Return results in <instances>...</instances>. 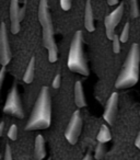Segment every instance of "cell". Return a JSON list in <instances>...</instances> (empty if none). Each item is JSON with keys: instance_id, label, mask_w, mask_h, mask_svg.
<instances>
[{"instance_id": "1", "label": "cell", "mask_w": 140, "mask_h": 160, "mask_svg": "<svg viewBox=\"0 0 140 160\" xmlns=\"http://www.w3.org/2000/svg\"><path fill=\"white\" fill-rule=\"evenodd\" d=\"M51 123V98L47 86L41 88L30 118L25 125V131L46 129Z\"/></svg>"}, {"instance_id": "2", "label": "cell", "mask_w": 140, "mask_h": 160, "mask_svg": "<svg viewBox=\"0 0 140 160\" xmlns=\"http://www.w3.org/2000/svg\"><path fill=\"white\" fill-rule=\"evenodd\" d=\"M140 76V47L133 43L129 48L126 60L115 81L116 89H127L136 86Z\"/></svg>"}, {"instance_id": "3", "label": "cell", "mask_w": 140, "mask_h": 160, "mask_svg": "<svg viewBox=\"0 0 140 160\" xmlns=\"http://www.w3.org/2000/svg\"><path fill=\"white\" fill-rule=\"evenodd\" d=\"M38 21L42 27L43 44L48 52V60L51 62H57L58 47L55 41V32L48 7V0H40L38 2Z\"/></svg>"}, {"instance_id": "4", "label": "cell", "mask_w": 140, "mask_h": 160, "mask_svg": "<svg viewBox=\"0 0 140 160\" xmlns=\"http://www.w3.org/2000/svg\"><path fill=\"white\" fill-rule=\"evenodd\" d=\"M67 66L71 71L80 75L87 76L90 75V68L88 65V59L84 53V41H83V32L81 30L75 33L74 38L71 41V45L69 48L68 60Z\"/></svg>"}, {"instance_id": "5", "label": "cell", "mask_w": 140, "mask_h": 160, "mask_svg": "<svg viewBox=\"0 0 140 160\" xmlns=\"http://www.w3.org/2000/svg\"><path fill=\"white\" fill-rule=\"evenodd\" d=\"M3 112L6 114H9L11 116L18 118H24V110H23L22 101L20 98V93L16 85L12 86L11 90L8 93L7 100H6L5 107H3Z\"/></svg>"}, {"instance_id": "6", "label": "cell", "mask_w": 140, "mask_h": 160, "mask_svg": "<svg viewBox=\"0 0 140 160\" xmlns=\"http://www.w3.org/2000/svg\"><path fill=\"white\" fill-rule=\"evenodd\" d=\"M82 118H81V113L78 109L71 115L70 121L67 125L66 131H65V137L70 145L77 144L79 137H80L81 131H82Z\"/></svg>"}, {"instance_id": "7", "label": "cell", "mask_w": 140, "mask_h": 160, "mask_svg": "<svg viewBox=\"0 0 140 160\" xmlns=\"http://www.w3.org/2000/svg\"><path fill=\"white\" fill-rule=\"evenodd\" d=\"M124 2H120L115 10L111 12L109 16L105 17L104 25H105V34L109 40H113L115 36V29L119 24L120 20L124 14Z\"/></svg>"}, {"instance_id": "8", "label": "cell", "mask_w": 140, "mask_h": 160, "mask_svg": "<svg viewBox=\"0 0 140 160\" xmlns=\"http://www.w3.org/2000/svg\"><path fill=\"white\" fill-rule=\"evenodd\" d=\"M11 58L12 54L9 38H8L7 27L5 22H1V28H0V64L1 66H7L11 62Z\"/></svg>"}, {"instance_id": "9", "label": "cell", "mask_w": 140, "mask_h": 160, "mask_svg": "<svg viewBox=\"0 0 140 160\" xmlns=\"http://www.w3.org/2000/svg\"><path fill=\"white\" fill-rule=\"evenodd\" d=\"M118 97L119 96H118L117 92H113L109 96L106 104H105L104 112H103V118L109 125H113L116 120V114H117L118 109Z\"/></svg>"}, {"instance_id": "10", "label": "cell", "mask_w": 140, "mask_h": 160, "mask_svg": "<svg viewBox=\"0 0 140 160\" xmlns=\"http://www.w3.org/2000/svg\"><path fill=\"white\" fill-rule=\"evenodd\" d=\"M20 1L19 0H11L10 2V10H9V16H10V22H11V30L12 34H18L21 30V16H20Z\"/></svg>"}, {"instance_id": "11", "label": "cell", "mask_w": 140, "mask_h": 160, "mask_svg": "<svg viewBox=\"0 0 140 160\" xmlns=\"http://www.w3.org/2000/svg\"><path fill=\"white\" fill-rule=\"evenodd\" d=\"M84 28L88 32H94L95 25H94V13L92 8L91 0L85 1V9H84Z\"/></svg>"}, {"instance_id": "12", "label": "cell", "mask_w": 140, "mask_h": 160, "mask_svg": "<svg viewBox=\"0 0 140 160\" xmlns=\"http://www.w3.org/2000/svg\"><path fill=\"white\" fill-rule=\"evenodd\" d=\"M75 103L78 107V109H82V108H84L87 105L83 86L80 80L76 81V83H75Z\"/></svg>"}, {"instance_id": "13", "label": "cell", "mask_w": 140, "mask_h": 160, "mask_svg": "<svg viewBox=\"0 0 140 160\" xmlns=\"http://www.w3.org/2000/svg\"><path fill=\"white\" fill-rule=\"evenodd\" d=\"M34 157L36 160H43L46 157V145H45V139L42 135H37L35 138Z\"/></svg>"}, {"instance_id": "14", "label": "cell", "mask_w": 140, "mask_h": 160, "mask_svg": "<svg viewBox=\"0 0 140 160\" xmlns=\"http://www.w3.org/2000/svg\"><path fill=\"white\" fill-rule=\"evenodd\" d=\"M34 75H35V57L32 56L27 67V70L24 72V76H23V81L25 83H32L34 79Z\"/></svg>"}, {"instance_id": "15", "label": "cell", "mask_w": 140, "mask_h": 160, "mask_svg": "<svg viewBox=\"0 0 140 160\" xmlns=\"http://www.w3.org/2000/svg\"><path fill=\"white\" fill-rule=\"evenodd\" d=\"M96 139L98 142H103V144H106L107 142L112 139V134H111V131H109V126L105 124H103L100 128V132H99L98 136H96Z\"/></svg>"}, {"instance_id": "16", "label": "cell", "mask_w": 140, "mask_h": 160, "mask_svg": "<svg viewBox=\"0 0 140 160\" xmlns=\"http://www.w3.org/2000/svg\"><path fill=\"white\" fill-rule=\"evenodd\" d=\"M105 151H106V148H105V144L103 142H98L95 146V149H94V155H93V158L96 160H101L105 155Z\"/></svg>"}, {"instance_id": "17", "label": "cell", "mask_w": 140, "mask_h": 160, "mask_svg": "<svg viewBox=\"0 0 140 160\" xmlns=\"http://www.w3.org/2000/svg\"><path fill=\"white\" fill-rule=\"evenodd\" d=\"M130 1V17L133 19H137L140 16L139 0H129Z\"/></svg>"}, {"instance_id": "18", "label": "cell", "mask_w": 140, "mask_h": 160, "mask_svg": "<svg viewBox=\"0 0 140 160\" xmlns=\"http://www.w3.org/2000/svg\"><path fill=\"white\" fill-rule=\"evenodd\" d=\"M129 34H130V25H129V22H126V24H125L124 29L122 30V33L119 35L120 42L127 43V41L129 38Z\"/></svg>"}, {"instance_id": "19", "label": "cell", "mask_w": 140, "mask_h": 160, "mask_svg": "<svg viewBox=\"0 0 140 160\" xmlns=\"http://www.w3.org/2000/svg\"><path fill=\"white\" fill-rule=\"evenodd\" d=\"M7 136L12 142L18 139V127H17L16 124H12L11 126H10L9 131H8V133H7Z\"/></svg>"}, {"instance_id": "20", "label": "cell", "mask_w": 140, "mask_h": 160, "mask_svg": "<svg viewBox=\"0 0 140 160\" xmlns=\"http://www.w3.org/2000/svg\"><path fill=\"white\" fill-rule=\"evenodd\" d=\"M112 42H113V44H112V48H113L114 54H118L120 52V43H122V42H120L119 35L115 34L114 38L112 40Z\"/></svg>"}, {"instance_id": "21", "label": "cell", "mask_w": 140, "mask_h": 160, "mask_svg": "<svg viewBox=\"0 0 140 160\" xmlns=\"http://www.w3.org/2000/svg\"><path fill=\"white\" fill-rule=\"evenodd\" d=\"M61 85V75L60 73H57L54 78L53 82H51V86H53L54 89H58Z\"/></svg>"}, {"instance_id": "22", "label": "cell", "mask_w": 140, "mask_h": 160, "mask_svg": "<svg viewBox=\"0 0 140 160\" xmlns=\"http://www.w3.org/2000/svg\"><path fill=\"white\" fill-rule=\"evenodd\" d=\"M5 160H13L12 158V151H11V147L9 144L6 145V150H5Z\"/></svg>"}, {"instance_id": "23", "label": "cell", "mask_w": 140, "mask_h": 160, "mask_svg": "<svg viewBox=\"0 0 140 160\" xmlns=\"http://www.w3.org/2000/svg\"><path fill=\"white\" fill-rule=\"evenodd\" d=\"M5 76H6V66H2L1 67V70H0V87H2L3 85Z\"/></svg>"}, {"instance_id": "24", "label": "cell", "mask_w": 140, "mask_h": 160, "mask_svg": "<svg viewBox=\"0 0 140 160\" xmlns=\"http://www.w3.org/2000/svg\"><path fill=\"white\" fill-rule=\"evenodd\" d=\"M135 145L138 149H140V132L138 133L137 137H136V140H135Z\"/></svg>"}, {"instance_id": "25", "label": "cell", "mask_w": 140, "mask_h": 160, "mask_svg": "<svg viewBox=\"0 0 140 160\" xmlns=\"http://www.w3.org/2000/svg\"><path fill=\"white\" fill-rule=\"evenodd\" d=\"M82 160H93V156L91 155V152H90V151H88V152L85 153L84 157H83Z\"/></svg>"}, {"instance_id": "26", "label": "cell", "mask_w": 140, "mask_h": 160, "mask_svg": "<svg viewBox=\"0 0 140 160\" xmlns=\"http://www.w3.org/2000/svg\"><path fill=\"white\" fill-rule=\"evenodd\" d=\"M3 128H5V122H1L0 123V136H2Z\"/></svg>"}, {"instance_id": "27", "label": "cell", "mask_w": 140, "mask_h": 160, "mask_svg": "<svg viewBox=\"0 0 140 160\" xmlns=\"http://www.w3.org/2000/svg\"><path fill=\"white\" fill-rule=\"evenodd\" d=\"M47 160H51V159H47Z\"/></svg>"}]
</instances>
